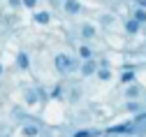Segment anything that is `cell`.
<instances>
[{
	"label": "cell",
	"instance_id": "cell-1",
	"mask_svg": "<svg viewBox=\"0 0 146 137\" xmlns=\"http://www.w3.org/2000/svg\"><path fill=\"white\" fill-rule=\"evenodd\" d=\"M53 65H56V70L58 72H63V74H67V72H72L77 67V61L72 58L70 53H58L56 58H53Z\"/></svg>",
	"mask_w": 146,
	"mask_h": 137
},
{
	"label": "cell",
	"instance_id": "cell-2",
	"mask_svg": "<svg viewBox=\"0 0 146 137\" xmlns=\"http://www.w3.org/2000/svg\"><path fill=\"white\" fill-rule=\"evenodd\" d=\"M42 98V91H37V88H30V91H26V102L28 105H35Z\"/></svg>",
	"mask_w": 146,
	"mask_h": 137
},
{
	"label": "cell",
	"instance_id": "cell-3",
	"mask_svg": "<svg viewBox=\"0 0 146 137\" xmlns=\"http://www.w3.org/2000/svg\"><path fill=\"white\" fill-rule=\"evenodd\" d=\"M63 7H65L67 14H77V12H81V5L77 3V0H65V5H63Z\"/></svg>",
	"mask_w": 146,
	"mask_h": 137
},
{
	"label": "cell",
	"instance_id": "cell-4",
	"mask_svg": "<svg viewBox=\"0 0 146 137\" xmlns=\"http://www.w3.org/2000/svg\"><path fill=\"white\" fill-rule=\"evenodd\" d=\"M16 65H19L21 70H28V65H30V61H28V53H19V56H16Z\"/></svg>",
	"mask_w": 146,
	"mask_h": 137
},
{
	"label": "cell",
	"instance_id": "cell-5",
	"mask_svg": "<svg viewBox=\"0 0 146 137\" xmlns=\"http://www.w3.org/2000/svg\"><path fill=\"white\" fill-rule=\"evenodd\" d=\"M81 72L88 77V74H93L95 72V61H93V58H88V61L84 63V67H81Z\"/></svg>",
	"mask_w": 146,
	"mask_h": 137
},
{
	"label": "cell",
	"instance_id": "cell-6",
	"mask_svg": "<svg viewBox=\"0 0 146 137\" xmlns=\"http://www.w3.org/2000/svg\"><path fill=\"white\" fill-rule=\"evenodd\" d=\"M139 26H141L139 21H135V19H130V21L125 23V30H127V33L132 35V33H137V30H139Z\"/></svg>",
	"mask_w": 146,
	"mask_h": 137
},
{
	"label": "cell",
	"instance_id": "cell-7",
	"mask_svg": "<svg viewBox=\"0 0 146 137\" xmlns=\"http://www.w3.org/2000/svg\"><path fill=\"white\" fill-rule=\"evenodd\" d=\"M81 35L86 37V40H90V37H95V28H93V26H88V23H86V26L81 28Z\"/></svg>",
	"mask_w": 146,
	"mask_h": 137
},
{
	"label": "cell",
	"instance_id": "cell-8",
	"mask_svg": "<svg viewBox=\"0 0 146 137\" xmlns=\"http://www.w3.org/2000/svg\"><path fill=\"white\" fill-rule=\"evenodd\" d=\"M121 82H123V84H132V82H135V72H132V70H130V72L125 70L123 77H121Z\"/></svg>",
	"mask_w": 146,
	"mask_h": 137
},
{
	"label": "cell",
	"instance_id": "cell-9",
	"mask_svg": "<svg viewBox=\"0 0 146 137\" xmlns=\"http://www.w3.org/2000/svg\"><path fill=\"white\" fill-rule=\"evenodd\" d=\"M35 23H49V14H46V12L35 14Z\"/></svg>",
	"mask_w": 146,
	"mask_h": 137
},
{
	"label": "cell",
	"instance_id": "cell-10",
	"mask_svg": "<svg viewBox=\"0 0 146 137\" xmlns=\"http://www.w3.org/2000/svg\"><path fill=\"white\" fill-rule=\"evenodd\" d=\"M135 21L146 23V9H137V12H135Z\"/></svg>",
	"mask_w": 146,
	"mask_h": 137
},
{
	"label": "cell",
	"instance_id": "cell-11",
	"mask_svg": "<svg viewBox=\"0 0 146 137\" xmlns=\"http://www.w3.org/2000/svg\"><path fill=\"white\" fill-rule=\"evenodd\" d=\"M23 135L26 137H35V135H37V128H35V126H26L23 128Z\"/></svg>",
	"mask_w": 146,
	"mask_h": 137
},
{
	"label": "cell",
	"instance_id": "cell-12",
	"mask_svg": "<svg viewBox=\"0 0 146 137\" xmlns=\"http://www.w3.org/2000/svg\"><path fill=\"white\" fill-rule=\"evenodd\" d=\"M79 56H81V58H86V61H88V58H93V53H90V49H88V47H81V49H79Z\"/></svg>",
	"mask_w": 146,
	"mask_h": 137
},
{
	"label": "cell",
	"instance_id": "cell-13",
	"mask_svg": "<svg viewBox=\"0 0 146 137\" xmlns=\"http://www.w3.org/2000/svg\"><path fill=\"white\" fill-rule=\"evenodd\" d=\"M98 77H100V79H102V82H107V79H109V77H111V72H109L107 67H102V70L98 72Z\"/></svg>",
	"mask_w": 146,
	"mask_h": 137
},
{
	"label": "cell",
	"instance_id": "cell-14",
	"mask_svg": "<svg viewBox=\"0 0 146 137\" xmlns=\"http://www.w3.org/2000/svg\"><path fill=\"white\" fill-rule=\"evenodd\" d=\"M139 95V88L137 86H130V88H127V98H137Z\"/></svg>",
	"mask_w": 146,
	"mask_h": 137
},
{
	"label": "cell",
	"instance_id": "cell-15",
	"mask_svg": "<svg viewBox=\"0 0 146 137\" xmlns=\"http://www.w3.org/2000/svg\"><path fill=\"white\" fill-rule=\"evenodd\" d=\"M132 3H135L139 9H146V0H132Z\"/></svg>",
	"mask_w": 146,
	"mask_h": 137
},
{
	"label": "cell",
	"instance_id": "cell-16",
	"mask_svg": "<svg viewBox=\"0 0 146 137\" xmlns=\"http://www.w3.org/2000/svg\"><path fill=\"white\" fill-rule=\"evenodd\" d=\"M51 98H60V86H56V88L51 91Z\"/></svg>",
	"mask_w": 146,
	"mask_h": 137
},
{
	"label": "cell",
	"instance_id": "cell-17",
	"mask_svg": "<svg viewBox=\"0 0 146 137\" xmlns=\"http://www.w3.org/2000/svg\"><path fill=\"white\" fill-rule=\"evenodd\" d=\"M23 5L26 7H35V5H37V0H23Z\"/></svg>",
	"mask_w": 146,
	"mask_h": 137
},
{
	"label": "cell",
	"instance_id": "cell-18",
	"mask_svg": "<svg viewBox=\"0 0 146 137\" xmlns=\"http://www.w3.org/2000/svg\"><path fill=\"white\" fill-rule=\"evenodd\" d=\"M74 137H90V132H88V130H81V132H77Z\"/></svg>",
	"mask_w": 146,
	"mask_h": 137
},
{
	"label": "cell",
	"instance_id": "cell-19",
	"mask_svg": "<svg viewBox=\"0 0 146 137\" xmlns=\"http://www.w3.org/2000/svg\"><path fill=\"white\" fill-rule=\"evenodd\" d=\"M0 74H3V65H0Z\"/></svg>",
	"mask_w": 146,
	"mask_h": 137
}]
</instances>
